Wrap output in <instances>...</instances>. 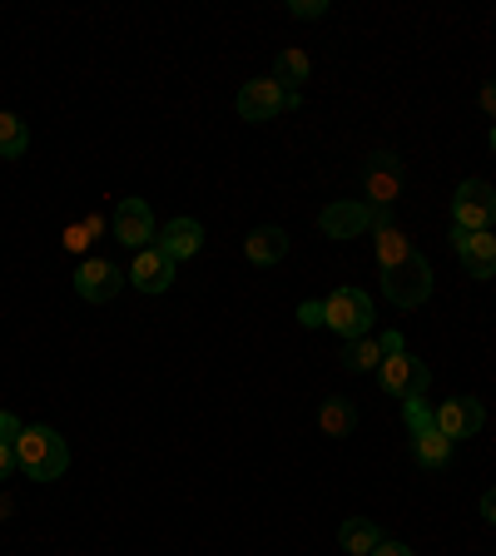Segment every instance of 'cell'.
<instances>
[{
    "label": "cell",
    "mask_w": 496,
    "mask_h": 556,
    "mask_svg": "<svg viewBox=\"0 0 496 556\" xmlns=\"http://www.w3.org/2000/svg\"><path fill=\"white\" fill-rule=\"evenodd\" d=\"M15 467H21L30 482H60L69 467V447L55 428H25L21 442H15Z\"/></svg>",
    "instance_id": "1"
},
{
    "label": "cell",
    "mask_w": 496,
    "mask_h": 556,
    "mask_svg": "<svg viewBox=\"0 0 496 556\" xmlns=\"http://www.w3.org/2000/svg\"><path fill=\"white\" fill-rule=\"evenodd\" d=\"M323 313H328V328H333L343 343H353V338H368L372 333V299L363 289H353V283H343V289H333L323 299Z\"/></svg>",
    "instance_id": "2"
},
{
    "label": "cell",
    "mask_w": 496,
    "mask_h": 556,
    "mask_svg": "<svg viewBox=\"0 0 496 556\" xmlns=\"http://www.w3.org/2000/svg\"><path fill=\"white\" fill-rule=\"evenodd\" d=\"M496 224V189L486 179H462L452 194V233H486Z\"/></svg>",
    "instance_id": "3"
},
{
    "label": "cell",
    "mask_w": 496,
    "mask_h": 556,
    "mask_svg": "<svg viewBox=\"0 0 496 556\" xmlns=\"http://www.w3.org/2000/svg\"><path fill=\"white\" fill-rule=\"evenodd\" d=\"M382 293H387L397 308H422V303L432 299V264L412 249L403 264L382 274Z\"/></svg>",
    "instance_id": "4"
},
{
    "label": "cell",
    "mask_w": 496,
    "mask_h": 556,
    "mask_svg": "<svg viewBox=\"0 0 496 556\" xmlns=\"http://www.w3.org/2000/svg\"><path fill=\"white\" fill-rule=\"evenodd\" d=\"M378 382H382V393L387 397H403V403H417V397L428 393V382H432V368L422 358H412V353H387L378 368Z\"/></svg>",
    "instance_id": "5"
},
{
    "label": "cell",
    "mask_w": 496,
    "mask_h": 556,
    "mask_svg": "<svg viewBox=\"0 0 496 556\" xmlns=\"http://www.w3.org/2000/svg\"><path fill=\"white\" fill-rule=\"evenodd\" d=\"M283 110H298V94H289L283 85L274 80V75H264V80H249L239 90V119H249V125L278 119Z\"/></svg>",
    "instance_id": "6"
},
{
    "label": "cell",
    "mask_w": 496,
    "mask_h": 556,
    "mask_svg": "<svg viewBox=\"0 0 496 556\" xmlns=\"http://www.w3.org/2000/svg\"><path fill=\"white\" fill-rule=\"evenodd\" d=\"M363 189H368V199H363L368 208H393L397 199H403V164H397L393 150L368 154V164H363Z\"/></svg>",
    "instance_id": "7"
},
{
    "label": "cell",
    "mask_w": 496,
    "mask_h": 556,
    "mask_svg": "<svg viewBox=\"0 0 496 556\" xmlns=\"http://www.w3.org/2000/svg\"><path fill=\"white\" fill-rule=\"evenodd\" d=\"M110 233H115L125 249H150L154 239H160V229H154V208L144 204V199H119L115 214H110Z\"/></svg>",
    "instance_id": "8"
},
{
    "label": "cell",
    "mask_w": 496,
    "mask_h": 556,
    "mask_svg": "<svg viewBox=\"0 0 496 556\" xmlns=\"http://www.w3.org/2000/svg\"><path fill=\"white\" fill-rule=\"evenodd\" d=\"M432 422H437V432L452 442V447H457L462 438H476V432L486 428V407L476 403V397L462 393V397H447V403L432 413Z\"/></svg>",
    "instance_id": "9"
},
{
    "label": "cell",
    "mask_w": 496,
    "mask_h": 556,
    "mask_svg": "<svg viewBox=\"0 0 496 556\" xmlns=\"http://www.w3.org/2000/svg\"><path fill=\"white\" fill-rule=\"evenodd\" d=\"M125 283H129V274L119 264H110V258H85V264L75 268V293H80L85 303H110Z\"/></svg>",
    "instance_id": "10"
},
{
    "label": "cell",
    "mask_w": 496,
    "mask_h": 556,
    "mask_svg": "<svg viewBox=\"0 0 496 556\" xmlns=\"http://www.w3.org/2000/svg\"><path fill=\"white\" fill-rule=\"evenodd\" d=\"M318 229L328 239H358V233H372V208L363 199H333V204L318 214Z\"/></svg>",
    "instance_id": "11"
},
{
    "label": "cell",
    "mask_w": 496,
    "mask_h": 556,
    "mask_svg": "<svg viewBox=\"0 0 496 556\" xmlns=\"http://www.w3.org/2000/svg\"><path fill=\"white\" fill-rule=\"evenodd\" d=\"M129 283H135L139 293H169V283H174V258L164 254L160 243L139 249L135 264H129Z\"/></svg>",
    "instance_id": "12"
},
{
    "label": "cell",
    "mask_w": 496,
    "mask_h": 556,
    "mask_svg": "<svg viewBox=\"0 0 496 556\" xmlns=\"http://www.w3.org/2000/svg\"><path fill=\"white\" fill-rule=\"evenodd\" d=\"M452 243H457V258H462V268L472 278H496V239H492V229L486 233H452Z\"/></svg>",
    "instance_id": "13"
},
{
    "label": "cell",
    "mask_w": 496,
    "mask_h": 556,
    "mask_svg": "<svg viewBox=\"0 0 496 556\" xmlns=\"http://www.w3.org/2000/svg\"><path fill=\"white\" fill-rule=\"evenodd\" d=\"M154 243H160L174 264H185V258H194L199 249H204V224H199V219H169Z\"/></svg>",
    "instance_id": "14"
},
{
    "label": "cell",
    "mask_w": 496,
    "mask_h": 556,
    "mask_svg": "<svg viewBox=\"0 0 496 556\" xmlns=\"http://www.w3.org/2000/svg\"><path fill=\"white\" fill-rule=\"evenodd\" d=\"M243 254H249V264L254 268H274L289 258V229H278V224H264V229H254L249 239H243Z\"/></svg>",
    "instance_id": "15"
},
{
    "label": "cell",
    "mask_w": 496,
    "mask_h": 556,
    "mask_svg": "<svg viewBox=\"0 0 496 556\" xmlns=\"http://www.w3.org/2000/svg\"><path fill=\"white\" fill-rule=\"evenodd\" d=\"M338 546H343L347 556H372L382 546V527L368 517H347L343 527H338Z\"/></svg>",
    "instance_id": "16"
},
{
    "label": "cell",
    "mask_w": 496,
    "mask_h": 556,
    "mask_svg": "<svg viewBox=\"0 0 496 556\" xmlns=\"http://www.w3.org/2000/svg\"><path fill=\"white\" fill-rule=\"evenodd\" d=\"M412 457H417V467L442 472V467H452V442L437 428H422V432H412Z\"/></svg>",
    "instance_id": "17"
},
{
    "label": "cell",
    "mask_w": 496,
    "mask_h": 556,
    "mask_svg": "<svg viewBox=\"0 0 496 556\" xmlns=\"http://www.w3.org/2000/svg\"><path fill=\"white\" fill-rule=\"evenodd\" d=\"M313 75V60H308V50H298V46H289V50H278V60H274V80L283 85L289 94H298V85Z\"/></svg>",
    "instance_id": "18"
},
{
    "label": "cell",
    "mask_w": 496,
    "mask_h": 556,
    "mask_svg": "<svg viewBox=\"0 0 496 556\" xmlns=\"http://www.w3.org/2000/svg\"><path fill=\"white\" fill-rule=\"evenodd\" d=\"M318 428H323L328 438H347V432L358 428V407L347 403V397H328V403L318 407Z\"/></svg>",
    "instance_id": "19"
},
{
    "label": "cell",
    "mask_w": 496,
    "mask_h": 556,
    "mask_svg": "<svg viewBox=\"0 0 496 556\" xmlns=\"http://www.w3.org/2000/svg\"><path fill=\"white\" fill-rule=\"evenodd\" d=\"M110 229V224L100 219V214H85V219H75V224H65V233H60V239H65V249L69 254H80V258H90V243L100 239V233Z\"/></svg>",
    "instance_id": "20"
},
{
    "label": "cell",
    "mask_w": 496,
    "mask_h": 556,
    "mask_svg": "<svg viewBox=\"0 0 496 556\" xmlns=\"http://www.w3.org/2000/svg\"><path fill=\"white\" fill-rule=\"evenodd\" d=\"M412 254V239H407L397 224H387V229H378V274H387V268H397L403 258Z\"/></svg>",
    "instance_id": "21"
},
{
    "label": "cell",
    "mask_w": 496,
    "mask_h": 556,
    "mask_svg": "<svg viewBox=\"0 0 496 556\" xmlns=\"http://www.w3.org/2000/svg\"><path fill=\"white\" fill-rule=\"evenodd\" d=\"M343 368L347 372H378L382 368V343L378 338H353V343L343 348Z\"/></svg>",
    "instance_id": "22"
},
{
    "label": "cell",
    "mask_w": 496,
    "mask_h": 556,
    "mask_svg": "<svg viewBox=\"0 0 496 556\" xmlns=\"http://www.w3.org/2000/svg\"><path fill=\"white\" fill-rule=\"evenodd\" d=\"M25 150H30V129H25V119L11 115V110H0V160H21Z\"/></svg>",
    "instance_id": "23"
},
{
    "label": "cell",
    "mask_w": 496,
    "mask_h": 556,
    "mask_svg": "<svg viewBox=\"0 0 496 556\" xmlns=\"http://www.w3.org/2000/svg\"><path fill=\"white\" fill-rule=\"evenodd\" d=\"M403 417H407V428H412V432L437 428V422H432V407L422 403V397H417V403H403Z\"/></svg>",
    "instance_id": "24"
},
{
    "label": "cell",
    "mask_w": 496,
    "mask_h": 556,
    "mask_svg": "<svg viewBox=\"0 0 496 556\" xmlns=\"http://www.w3.org/2000/svg\"><path fill=\"white\" fill-rule=\"evenodd\" d=\"M289 15H298V21H318V15H328V0H289Z\"/></svg>",
    "instance_id": "25"
},
{
    "label": "cell",
    "mask_w": 496,
    "mask_h": 556,
    "mask_svg": "<svg viewBox=\"0 0 496 556\" xmlns=\"http://www.w3.org/2000/svg\"><path fill=\"white\" fill-rule=\"evenodd\" d=\"M21 432H25L21 417H15V413H0V442H11V447H15V442H21Z\"/></svg>",
    "instance_id": "26"
},
{
    "label": "cell",
    "mask_w": 496,
    "mask_h": 556,
    "mask_svg": "<svg viewBox=\"0 0 496 556\" xmlns=\"http://www.w3.org/2000/svg\"><path fill=\"white\" fill-rule=\"evenodd\" d=\"M298 324H308V328H323V324H328L323 303H303V308H298Z\"/></svg>",
    "instance_id": "27"
},
{
    "label": "cell",
    "mask_w": 496,
    "mask_h": 556,
    "mask_svg": "<svg viewBox=\"0 0 496 556\" xmlns=\"http://www.w3.org/2000/svg\"><path fill=\"white\" fill-rule=\"evenodd\" d=\"M372 556H417V552H412L407 542H387V536H382V546H378Z\"/></svg>",
    "instance_id": "28"
},
{
    "label": "cell",
    "mask_w": 496,
    "mask_h": 556,
    "mask_svg": "<svg viewBox=\"0 0 496 556\" xmlns=\"http://www.w3.org/2000/svg\"><path fill=\"white\" fill-rule=\"evenodd\" d=\"M11 472H15V447L11 442H0V482H5Z\"/></svg>",
    "instance_id": "29"
},
{
    "label": "cell",
    "mask_w": 496,
    "mask_h": 556,
    "mask_svg": "<svg viewBox=\"0 0 496 556\" xmlns=\"http://www.w3.org/2000/svg\"><path fill=\"white\" fill-rule=\"evenodd\" d=\"M378 343H382V358H387V353H403V348H407V343H403V333H382Z\"/></svg>",
    "instance_id": "30"
},
{
    "label": "cell",
    "mask_w": 496,
    "mask_h": 556,
    "mask_svg": "<svg viewBox=\"0 0 496 556\" xmlns=\"http://www.w3.org/2000/svg\"><path fill=\"white\" fill-rule=\"evenodd\" d=\"M482 517L496 527V486H492V492H482Z\"/></svg>",
    "instance_id": "31"
},
{
    "label": "cell",
    "mask_w": 496,
    "mask_h": 556,
    "mask_svg": "<svg viewBox=\"0 0 496 556\" xmlns=\"http://www.w3.org/2000/svg\"><path fill=\"white\" fill-rule=\"evenodd\" d=\"M476 104H482L486 115H492V119H496V85H486V90H482V100H476Z\"/></svg>",
    "instance_id": "32"
},
{
    "label": "cell",
    "mask_w": 496,
    "mask_h": 556,
    "mask_svg": "<svg viewBox=\"0 0 496 556\" xmlns=\"http://www.w3.org/2000/svg\"><path fill=\"white\" fill-rule=\"evenodd\" d=\"M11 511H15V502H11V497H5V492H0V521L11 517Z\"/></svg>",
    "instance_id": "33"
},
{
    "label": "cell",
    "mask_w": 496,
    "mask_h": 556,
    "mask_svg": "<svg viewBox=\"0 0 496 556\" xmlns=\"http://www.w3.org/2000/svg\"><path fill=\"white\" fill-rule=\"evenodd\" d=\"M492 154H496V125H492Z\"/></svg>",
    "instance_id": "34"
}]
</instances>
